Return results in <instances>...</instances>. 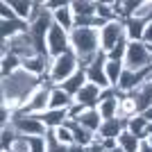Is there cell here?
<instances>
[{
  "label": "cell",
  "mask_w": 152,
  "mask_h": 152,
  "mask_svg": "<svg viewBox=\"0 0 152 152\" xmlns=\"http://www.w3.org/2000/svg\"><path fill=\"white\" fill-rule=\"evenodd\" d=\"M48 68H50V57L48 55H34L30 59H23V70L39 77V80H43V75H48Z\"/></svg>",
  "instance_id": "14"
},
{
  "label": "cell",
  "mask_w": 152,
  "mask_h": 152,
  "mask_svg": "<svg viewBox=\"0 0 152 152\" xmlns=\"http://www.w3.org/2000/svg\"><path fill=\"white\" fill-rule=\"evenodd\" d=\"M104 152H125L123 148H118V145H114V148H109V150H104Z\"/></svg>",
  "instance_id": "41"
},
{
  "label": "cell",
  "mask_w": 152,
  "mask_h": 152,
  "mask_svg": "<svg viewBox=\"0 0 152 152\" xmlns=\"http://www.w3.org/2000/svg\"><path fill=\"white\" fill-rule=\"evenodd\" d=\"M9 2V7L14 9V14H16V18L18 20H25L27 25H30V18H32V9H34V5H32V0H7Z\"/></svg>",
  "instance_id": "25"
},
{
  "label": "cell",
  "mask_w": 152,
  "mask_h": 152,
  "mask_svg": "<svg viewBox=\"0 0 152 152\" xmlns=\"http://www.w3.org/2000/svg\"><path fill=\"white\" fill-rule=\"evenodd\" d=\"M143 118H145L148 123H152V107H150V109H145V111H143Z\"/></svg>",
  "instance_id": "40"
},
{
  "label": "cell",
  "mask_w": 152,
  "mask_h": 152,
  "mask_svg": "<svg viewBox=\"0 0 152 152\" xmlns=\"http://www.w3.org/2000/svg\"><path fill=\"white\" fill-rule=\"evenodd\" d=\"M70 9L77 18H93L95 16V2L93 0H73L70 2Z\"/></svg>",
  "instance_id": "23"
},
{
  "label": "cell",
  "mask_w": 152,
  "mask_h": 152,
  "mask_svg": "<svg viewBox=\"0 0 152 152\" xmlns=\"http://www.w3.org/2000/svg\"><path fill=\"white\" fill-rule=\"evenodd\" d=\"M16 141H18L16 129H14L12 125H5V127H2V132H0V150H2V152H12V148H14Z\"/></svg>",
  "instance_id": "31"
},
{
  "label": "cell",
  "mask_w": 152,
  "mask_h": 152,
  "mask_svg": "<svg viewBox=\"0 0 152 152\" xmlns=\"http://www.w3.org/2000/svg\"><path fill=\"white\" fill-rule=\"evenodd\" d=\"M104 64H107V55L100 50V52H98V57H95L89 66H84V70H86V80H89L91 84H95V86H100L102 91L111 89V84H109V80H107V73H104Z\"/></svg>",
  "instance_id": "10"
},
{
  "label": "cell",
  "mask_w": 152,
  "mask_h": 152,
  "mask_svg": "<svg viewBox=\"0 0 152 152\" xmlns=\"http://www.w3.org/2000/svg\"><path fill=\"white\" fill-rule=\"evenodd\" d=\"M66 5V2H64V0H45V9H48V12H57V9H61V7Z\"/></svg>",
  "instance_id": "37"
},
{
  "label": "cell",
  "mask_w": 152,
  "mask_h": 152,
  "mask_svg": "<svg viewBox=\"0 0 152 152\" xmlns=\"http://www.w3.org/2000/svg\"><path fill=\"white\" fill-rule=\"evenodd\" d=\"M7 52H12V55H16V57H20V59H30V57H34V55H39L34 37L30 34V30L18 34V37H14V39H9V41H2L0 55L5 57Z\"/></svg>",
  "instance_id": "4"
},
{
  "label": "cell",
  "mask_w": 152,
  "mask_h": 152,
  "mask_svg": "<svg viewBox=\"0 0 152 152\" xmlns=\"http://www.w3.org/2000/svg\"><path fill=\"white\" fill-rule=\"evenodd\" d=\"M127 129V118H123V116H118V118H111V121H102V127L100 132L95 134V139L98 141H104V139H118L121 136V132H125Z\"/></svg>",
  "instance_id": "13"
},
{
  "label": "cell",
  "mask_w": 152,
  "mask_h": 152,
  "mask_svg": "<svg viewBox=\"0 0 152 152\" xmlns=\"http://www.w3.org/2000/svg\"><path fill=\"white\" fill-rule=\"evenodd\" d=\"M27 143H30V152H48V139L45 136L27 139Z\"/></svg>",
  "instance_id": "34"
},
{
  "label": "cell",
  "mask_w": 152,
  "mask_h": 152,
  "mask_svg": "<svg viewBox=\"0 0 152 152\" xmlns=\"http://www.w3.org/2000/svg\"><path fill=\"white\" fill-rule=\"evenodd\" d=\"M12 152H30V143H27V139H23V136H18V141L14 143Z\"/></svg>",
  "instance_id": "36"
},
{
  "label": "cell",
  "mask_w": 152,
  "mask_h": 152,
  "mask_svg": "<svg viewBox=\"0 0 152 152\" xmlns=\"http://www.w3.org/2000/svg\"><path fill=\"white\" fill-rule=\"evenodd\" d=\"M50 89H52V84L48 82V80H41V86L27 98V102L18 109V114L41 116L43 111H48V109H50Z\"/></svg>",
  "instance_id": "6"
},
{
  "label": "cell",
  "mask_w": 152,
  "mask_h": 152,
  "mask_svg": "<svg viewBox=\"0 0 152 152\" xmlns=\"http://www.w3.org/2000/svg\"><path fill=\"white\" fill-rule=\"evenodd\" d=\"M104 73H107V80H109V84H111V89H116L118 82H121V75L125 73V64L123 61H114V59H107Z\"/></svg>",
  "instance_id": "28"
},
{
  "label": "cell",
  "mask_w": 152,
  "mask_h": 152,
  "mask_svg": "<svg viewBox=\"0 0 152 152\" xmlns=\"http://www.w3.org/2000/svg\"><path fill=\"white\" fill-rule=\"evenodd\" d=\"M150 134H152V123L148 125V136H150Z\"/></svg>",
  "instance_id": "42"
},
{
  "label": "cell",
  "mask_w": 152,
  "mask_h": 152,
  "mask_svg": "<svg viewBox=\"0 0 152 152\" xmlns=\"http://www.w3.org/2000/svg\"><path fill=\"white\" fill-rule=\"evenodd\" d=\"M100 100H102V89H100V86H95V84H91V82H86V84H84V89L75 95V102H77V104H82L84 109H98Z\"/></svg>",
  "instance_id": "12"
},
{
  "label": "cell",
  "mask_w": 152,
  "mask_h": 152,
  "mask_svg": "<svg viewBox=\"0 0 152 152\" xmlns=\"http://www.w3.org/2000/svg\"><path fill=\"white\" fill-rule=\"evenodd\" d=\"M39 118H41L43 125L48 127V132H52V129L64 127V125H68V123H70L68 111H61V109H48V111H43Z\"/></svg>",
  "instance_id": "16"
},
{
  "label": "cell",
  "mask_w": 152,
  "mask_h": 152,
  "mask_svg": "<svg viewBox=\"0 0 152 152\" xmlns=\"http://www.w3.org/2000/svg\"><path fill=\"white\" fill-rule=\"evenodd\" d=\"M52 134H55V139H57L61 145H75V139H73V129H70V125L57 127V129H52Z\"/></svg>",
  "instance_id": "32"
},
{
  "label": "cell",
  "mask_w": 152,
  "mask_h": 152,
  "mask_svg": "<svg viewBox=\"0 0 152 152\" xmlns=\"http://www.w3.org/2000/svg\"><path fill=\"white\" fill-rule=\"evenodd\" d=\"M52 20H55V25L64 27L66 32L75 30V14L70 9V2H66V5H64L61 9H57V12H52Z\"/></svg>",
  "instance_id": "20"
},
{
  "label": "cell",
  "mask_w": 152,
  "mask_h": 152,
  "mask_svg": "<svg viewBox=\"0 0 152 152\" xmlns=\"http://www.w3.org/2000/svg\"><path fill=\"white\" fill-rule=\"evenodd\" d=\"M23 68V59L12 55V52H7L5 57H2V64H0V70H2V77H9L14 73H18Z\"/></svg>",
  "instance_id": "30"
},
{
  "label": "cell",
  "mask_w": 152,
  "mask_h": 152,
  "mask_svg": "<svg viewBox=\"0 0 152 152\" xmlns=\"http://www.w3.org/2000/svg\"><path fill=\"white\" fill-rule=\"evenodd\" d=\"M134 18L143 20V23H150L152 20V0H143V2H141V7L136 9V14H134Z\"/></svg>",
  "instance_id": "33"
},
{
  "label": "cell",
  "mask_w": 152,
  "mask_h": 152,
  "mask_svg": "<svg viewBox=\"0 0 152 152\" xmlns=\"http://www.w3.org/2000/svg\"><path fill=\"white\" fill-rule=\"evenodd\" d=\"M143 43H145L148 48H152V20L145 25V32H143Z\"/></svg>",
  "instance_id": "38"
},
{
  "label": "cell",
  "mask_w": 152,
  "mask_h": 152,
  "mask_svg": "<svg viewBox=\"0 0 152 152\" xmlns=\"http://www.w3.org/2000/svg\"><path fill=\"white\" fill-rule=\"evenodd\" d=\"M70 52L77 57L80 66H89L100 52V30L95 27H75L70 32Z\"/></svg>",
  "instance_id": "2"
},
{
  "label": "cell",
  "mask_w": 152,
  "mask_h": 152,
  "mask_svg": "<svg viewBox=\"0 0 152 152\" xmlns=\"http://www.w3.org/2000/svg\"><path fill=\"white\" fill-rule=\"evenodd\" d=\"M45 52H48L50 59L70 52V32H66L59 25H52L48 37H45Z\"/></svg>",
  "instance_id": "8"
},
{
  "label": "cell",
  "mask_w": 152,
  "mask_h": 152,
  "mask_svg": "<svg viewBox=\"0 0 152 152\" xmlns=\"http://www.w3.org/2000/svg\"><path fill=\"white\" fill-rule=\"evenodd\" d=\"M86 82H89V80H86V70H84L82 66H80V70H77L75 75H73V77H68V80H66V82L61 84V89L66 91V93H70L73 98H75V95L84 89V84H86Z\"/></svg>",
  "instance_id": "21"
},
{
  "label": "cell",
  "mask_w": 152,
  "mask_h": 152,
  "mask_svg": "<svg viewBox=\"0 0 152 152\" xmlns=\"http://www.w3.org/2000/svg\"><path fill=\"white\" fill-rule=\"evenodd\" d=\"M30 30V25H27L25 20H0V37H2V41H9V39L18 37V34H23V32Z\"/></svg>",
  "instance_id": "19"
},
{
  "label": "cell",
  "mask_w": 152,
  "mask_h": 152,
  "mask_svg": "<svg viewBox=\"0 0 152 152\" xmlns=\"http://www.w3.org/2000/svg\"><path fill=\"white\" fill-rule=\"evenodd\" d=\"M68 125H70V129H73V139H75V145H80V148H89L91 143L95 141V134H93V132H89V129H84L82 125H77V123H73V121H70Z\"/></svg>",
  "instance_id": "26"
},
{
  "label": "cell",
  "mask_w": 152,
  "mask_h": 152,
  "mask_svg": "<svg viewBox=\"0 0 152 152\" xmlns=\"http://www.w3.org/2000/svg\"><path fill=\"white\" fill-rule=\"evenodd\" d=\"M41 86V80L30 73L20 68L18 73H14L9 77H2V82H0V91H2V104L7 107H12L14 111H18L23 104L27 102L34 91Z\"/></svg>",
  "instance_id": "1"
},
{
  "label": "cell",
  "mask_w": 152,
  "mask_h": 152,
  "mask_svg": "<svg viewBox=\"0 0 152 152\" xmlns=\"http://www.w3.org/2000/svg\"><path fill=\"white\" fill-rule=\"evenodd\" d=\"M80 70V61L73 52H66L61 57H55L50 59V68H48V75L45 80L52 84V86H61L68 77H73Z\"/></svg>",
  "instance_id": "3"
},
{
  "label": "cell",
  "mask_w": 152,
  "mask_h": 152,
  "mask_svg": "<svg viewBox=\"0 0 152 152\" xmlns=\"http://www.w3.org/2000/svg\"><path fill=\"white\" fill-rule=\"evenodd\" d=\"M123 64H125V68H129V70H145V68H150L152 66V48H148L143 41L129 43Z\"/></svg>",
  "instance_id": "7"
},
{
  "label": "cell",
  "mask_w": 152,
  "mask_h": 152,
  "mask_svg": "<svg viewBox=\"0 0 152 152\" xmlns=\"http://www.w3.org/2000/svg\"><path fill=\"white\" fill-rule=\"evenodd\" d=\"M95 16L102 20V23H109V20H121L118 14H116V7H114V0L107 2V0H98L95 2Z\"/></svg>",
  "instance_id": "27"
},
{
  "label": "cell",
  "mask_w": 152,
  "mask_h": 152,
  "mask_svg": "<svg viewBox=\"0 0 152 152\" xmlns=\"http://www.w3.org/2000/svg\"><path fill=\"white\" fill-rule=\"evenodd\" d=\"M145 141H148V143H150V145H152V134H150V136H148V139H145Z\"/></svg>",
  "instance_id": "43"
},
{
  "label": "cell",
  "mask_w": 152,
  "mask_h": 152,
  "mask_svg": "<svg viewBox=\"0 0 152 152\" xmlns=\"http://www.w3.org/2000/svg\"><path fill=\"white\" fill-rule=\"evenodd\" d=\"M14 18H16L14 9L9 7L7 0H2V2H0V20H14Z\"/></svg>",
  "instance_id": "35"
},
{
  "label": "cell",
  "mask_w": 152,
  "mask_h": 152,
  "mask_svg": "<svg viewBox=\"0 0 152 152\" xmlns=\"http://www.w3.org/2000/svg\"><path fill=\"white\" fill-rule=\"evenodd\" d=\"M145 25L148 23H143V20L139 18H125V37L129 43H134V41H143V32H145Z\"/></svg>",
  "instance_id": "22"
},
{
  "label": "cell",
  "mask_w": 152,
  "mask_h": 152,
  "mask_svg": "<svg viewBox=\"0 0 152 152\" xmlns=\"http://www.w3.org/2000/svg\"><path fill=\"white\" fill-rule=\"evenodd\" d=\"M121 98H123V93L116 89L102 91V100L98 104V111H100L102 121H111V118L121 116Z\"/></svg>",
  "instance_id": "11"
},
{
  "label": "cell",
  "mask_w": 152,
  "mask_h": 152,
  "mask_svg": "<svg viewBox=\"0 0 152 152\" xmlns=\"http://www.w3.org/2000/svg\"><path fill=\"white\" fill-rule=\"evenodd\" d=\"M148 125L150 123L143 118V114H134L127 118V129L132 134H136L139 139H148Z\"/></svg>",
  "instance_id": "29"
},
{
  "label": "cell",
  "mask_w": 152,
  "mask_h": 152,
  "mask_svg": "<svg viewBox=\"0 0 152 152\" xmlns=\"http://www.w3.org/2000/svg\"><path fill=\"white\" fill-rule=\"evenodd\" d=\"M116 143H118V148H123L125 152H139L143 139H139L136 134H132L129 129H125V132H121V136L116 139Z\"/></svg>",
  "instance_id": "24"
},
{
  "label": "cell",
  "mask_w": 152,
  "mask_h": 152,
  "mask_svg": "<svg viewBox=\"0 0 152 152\" xmlns=\"http://www.w3.org/2000/svg\"><path fill=\"white\" fill-rule=\"evenodd\" d=\"M73 123H77V125H82L84 129L98 134V132H100V127H102V116H100L98 109H84V111L77 116Z\"/></svg>",
  "instance_id": "17"
},
{
  "label": "cell",
  "mask_w": 152,
  "mask_h": 152,
  "mask_svg": "<svg viewBox=\"0 0 152 152\" xmlns=\"http://www.w3.org/2000/svg\"><path fill=\"white\" fill-rule=\"evenodd\" d=\"M132 98H134V104H136V114H143L145 109L152 107V77L141 84L139 91H134Z\"/></svg>",
  "instance_id": "15"
},
{
  "label": "cell",
  "mask_w": 152,
  "mask_h": 152,
  "mask_svg": "<svg viewBox=\"0 0 152 152\" xmlns=\"http://www.w3.org/2000/svg\"><path fill=\"white\" fill-rule=\"evenodd\" d=\"M9 125L16 129L18 136L23 139H34V136H45L48 134V127L43 125V121L39 118V116H30V114H14L12 123Z\"/></svg>",
  "instance_id": "5"
},
{
  "label": "cell",
  "mask_w": 152,
  "mask_h": 152,
  "mask_svg": "<svg viewBox=\"0 0 152 152\" xmlns=\"http://www.w3.org/2000/svg\"><path fill=\"white\" fill-rule=\"evenodd\" d=\"M123 39H127L125 37V20H109V23H104L100 27V50L104 55H109Z\"/></svg>",
  "instance_id": "9"
},
{
  "label": "cell",
  "mask_w": 152,
  "mask_h": 152,
  "mask_svg": "<svg viewBox=\"0 0 152 152\" xmlns=\"http://www.w3.org/2000/svg\"><path fill=\"white\" fill-rule=\"evenodd\" d=\"M73 104H75V98H73L70 93H66L61 86H52V89H50V109L68 111Z\"/></svg>",
  "instance_id": "18"
},
{
  "label": "cell",
  "mask_w": 152,
  "mask_h": 152,
  "mask_svg": "<svg viewBox=\"0 0 152 152\" xmlns=\"http://www.w3.org/2000/svg\"><path fill=\"white\" fill-rule=\"evenodd\" d=\"M139 152H152V145L148 143L145 139H143V143H141V150H139Z\"/></svg>",
  "instance_id": "39"
}]
</instances>
